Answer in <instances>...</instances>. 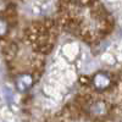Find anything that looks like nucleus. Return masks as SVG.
<instances>
[{"instance_id":"2","label":"nucleus","mask_w":122,"mask_h":122,"mask_svg":"<svg viewBox=\"0 0 122 122\" xmlns=\"http://www.w3.org/2000/svg\"><path fill=\"white\" fill-rule=\"evenodd\" d=\"M32 84H33V78L30 75H21L16 78V87L20 92H22V93H25L28 89H30Z\"/></svg>"},{"instance_id":"1","label":"nucleus","mask_w":122,"mask_h":122,"mask_svg":"<svg viewBox=\"0 0 122 122\" xmlns=\"http://www.w3.org/2000/svg\"><path fill=\"white\" fill-rule=\"evenodd\" d=\"M110 83H111L110 76L105 72H99L93 78V86L98 90H105L106 88H109Z\"/></svg>"},{"instance_id":"3","label":"nucleus","mask_w":122,"mask_h":122,"mask_svg":"<svg viewBox=\"0 0 122 122\" xmlns=\"http://www.w3.org/2000/svg\"><path fill=\"white\" fill-rule=\"evenodd\" d=\"M3 95H4V100L6 101L7 104L11 105L14 103V92L11 88L9 87H4L3 88Z\"/></svg>"},{"instance_id":"4","label":"nucleus","mask_w":122,"mask_h":122,"mask_svg":"<svg viewBox=\"0 0 122 122\" xmlns=\"http://www.w3.org/2000/svg\"><path fill=\"white\" fill-rule=\"evenodd\" d=\"M6 29H7L6 22L4 21V20H0V36H3V34H5V32H6Z\"/></svg>"}]
</instances>
